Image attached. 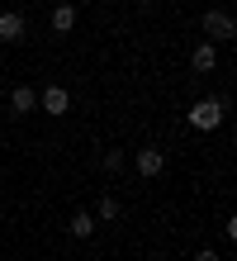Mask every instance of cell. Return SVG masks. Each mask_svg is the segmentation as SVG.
<instances>
[{
  "instance_id": "1",
  "label": "cell",
  "mask_w": 237,
  "mask_h": 261,
  "mask_svg": "<svg viewBox=\"0 0 237 261\" xmlns=\"http://www.w3.org/2000/svg\"><path fill=\"white\" fill-rule=\"evenodd\" d=\"M223 100H195V105H190V128H199V133H209V128H218V124H223Z\"/></svg>"
},
{
  "instance_id": "2",
  "label": "cell",
  "mask_w": 237,
  "mask_h": 261,
  "mask_svg": "<svg viewBox=\"0 0 237 261\" xmlns=\"http://www.w3.org/2000/svg\"><path fill=\"white\" fill-rule=\"evenodd\" d=\"M204 34H209V43H232L237 38V19L228 10H204Z\"/></svg>"
},
{
  "instance_id": "3",
  "label": "cell",
  "mask_w": 237,
  "mask_h": 261,
  "mask_svg": "<svg viewBox=\"0 0 237 261\" xmlns=\"http://www.w3.org/2000/svg\"><path fill=\"white\" fill-rule=\"evenodd\" d=\"M162 166H166V152H162V147H138V152H133V171H138V176L152 180V176H162Z\"/></svg>"
},
{
  "instance_id": "4",
  "label": "cell",
  "mask_w": 237,
  "mask_h": 261,
  "mask_svg": "<svg viewBox=\"0 0 237 261\" xmlns=\"http://www.w3.org/2000/svg\"><path fill=\"white\" fill-rule=\"evenodd\" d=\"M24 34H29L24 14L19 10H0V43H24Z\"/></svg>"
},
{
  "instance_id": "5",
  "label": "cell",
  "mask_w": 237,
  "mask_h": 261,
  "mask_svg": "<svg viewBox=\"0 0 237 261\" xmlns=\"http://www.w3.org/2000/svg\"><path fill=\"white\" fill-rule=\"evenodd\" d=\"M38 105H43V114H67L71 110V95L62 86H47V90H38Z\"/></svg>"
},
{
  "instance_id": "6",
  "label": "cell",
  "mask_w": 237,
  "mask_h": 261,
  "mask_svg": "<svg viewBox=\"0 0 237 261\" xmlns=\"http://www.w3.org/2000/svg\"><path fill=\"white\" fill-rule=\"evenodd\" d=\"M10 110H14V114H34V110H38V90H34V86H14V90H10Z\"/></svg>"
},
{
  "instance_id": "7",
  "label": "cell",
  "mask_w": 237,
  "mask_h": 261,
  "mask_svg": "<svg viewBox=\"0 0 237 261\" xmlns=\"http://www.w3.org/2000/svg\"><path fill=\"white\" fill-rule=\"evenodd\" d=\"M190 67H195V71H214V67H218V43H209V38H204L199 48L190 53Z\"/></svg>"
},
{
  "instance_id": "8",
  "label": "cell",
  "mask_w": 237,
  "mask_h": 261,
  "mask_svg": "<svg viewBox=\"0 0 237 261\" xmlns=\"http://www.w3.org/2000/svg\"><path fill=\"white\" fill-rule=\"evenodd\" d=\"M71 29H76V5L62 0V5H52V34H71Z\"/></svg>"
},
{
  "instance_id": "9",
  "label": "cell",
  "mask_w": 237,
  "mask_h": 261,
  "mask_svg": "<svg viewBox=\"0 0 237 261\" xmlns=\"http://www.w3.org/2000/svg\"><path fill=\"white\" fill-rule=\"evenodd\" d=\"M71 238H81V242L95 238V214H86V209H81V214H71Z\"/></svg>"
},
{
  "instance_id": "10",
  "label": "cell",
  "mask_w": 237,
  "mask_h": 261,
  "mask_svg": "<svg viewBox=\"0 0 237 261\" xmlns=\"http://www.w3.org/2000/svg\"><path fill=\"white\" fill-rule=\"evenodd\" d=\"M95 219H100V223L119 219V199H114V195H100V204H95Z\"/></svg>"
},
{
  "instance_id": "11",
  "label": "cell",
  "mask_w": 237,
  "mask_h": 261,
  "mask_svg": "<svg viewBox=\"0 0 237 261\" xmlns=\"http://www.w3.org/2000/svg\"><path fill=\"white\" fill-rule=\"evenodd\" d=\"M104 171H123V166H128V157H123V152H104Z\"/></svg>"
},
{
  "instance_id": "12",
  "label": "cell",
  "mask_w": 237,
  "mask_h": 261,
  "mask_svg": "<svg viewBox=\"0 0 237 261\" xmlns=\"http://www.w3.org/2000/svg\"><path fill=\"white\" fill-rule=\"evenodd\" d=\"M195 261H218V252H209V247H204V252H199Z\"/></svg>"
},
{
  "instance_id": "13",
  "label": "cell",
  "mask_w": 237,
  "mask_h": 261,
  "mask_svg": "<svg viewBox=\"0 0 237 261\" xmlns=\"http://www.w3.org/2000/svg\"><path fill=\"white\" fill-rule=\"evenodd\" d=\"M152 261H166V256H152Z\"/></svg>"
}]
</instances>
